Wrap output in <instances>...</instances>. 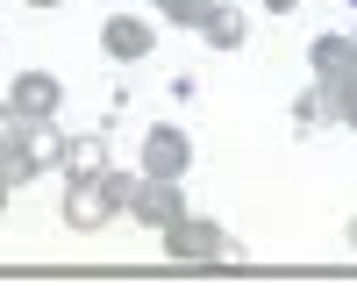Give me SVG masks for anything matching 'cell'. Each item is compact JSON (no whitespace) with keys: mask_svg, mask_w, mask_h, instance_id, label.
Returning <instances> with one entry per match:
<instances>
[{"mask_svg":"<svg viewBox=\"0 0 357 286\" xmlns=\"http://www.w3.org/2000/svg\"><path fill=\"white\" fill-rule=\"evenodd\" d=\"M264 8H272V15H293V8H301V0H264Z\"/></svg>","mask_w":357,"mask_h":286,"instance_id":"cell-16","label":"cell"},{"mask_svg":"<svg viewBox=\"0 0 357 286\" xmlns=\"http://www.w3.org/2000/svg\"><path fill=\"white\" fill-rule=\"evenodd\" d=\"M8 193H15V179H8V172H0V215H8Z\"/></svg>","mask_w":357,"mask_h":286,"instance_id":"cell-15","label":"cell"},{"mask_svg":"<svg viewBox=\"0 0 357 286\" xmlns=\"http://www.w3.org/2000/svg\"><path fill=\"white\" fill-rule=\"evenodd\" d=\"M8 100H15L22 114H29V122H57V100H65V86H57L50 72H15Z\"/></svg>","mask_w":357,"mask_h":286,"instance_id":"cell-6","label":"cell"},{"mask_svg":"<svg viewBox=\"0 0 357 286\" xmlns=\"http://www.w3.org/2000/svg\"><path fill=\"white\" fill-rule=\"evenodd\" d=\"M200 36L215 43V50H236V43H243V15H236L229 0H215V8H207V22H200Z\"/></svg>","mask_w":357,"mask_h":286,"instance_id":"cell-9","label":"cell"},{"mask_svg":"<svg viewBox=\"0 0 357 286\" xmlns=\"http://www.w3.org/2000/svg\"><path fill=\"white\" fill-rule=\"evenodd\" d=\"M29 136H36V122H29L15 100H0V151H15V143H29Z\"/></svg>","mask_w":357,"mask_h":286,"instance_id":"cell-13","label":"cell"},{"mask_svg":"<svg viewBox=\"0 0 357 286\" xmlns=\"http://www.w3.org/2000/svg\"><path fill=\"white\" fill-rule=\"evenodd\" d=\"M307 65H314V79H321V86L343 79V72L357 65V36H336V29H321V36L307 43Z\"/></svg>","mask_w":357,"mask_h":286,"instance_id":"cell-7","label":"cell"},{"mask_svg":"<svg viewBox=\"0 0 357 286\" xmlns=\"http://www.w3.org/2000/svg\"><path fill=\"white\" fill-rule=\"evenodd\" d=\"M151 43H158V29L143 22V15H107V22H100V50H107V57H122V65L151 57Z\"/></svg>","mask_w":357,"mask_h":286,"instance_id":"cell-5","label":"cell"},{"mask_svg":"<svg viewBox=\"0 0 357 286\" xmlns=\"http://www.w3.org/2000/svg\"><path fill=\"white\" fill-rule=\"evenodd\" d=\"M0 172H8L15 186H29V179H43V172H50V158L36 151V143H15V151H0Z\"/></svg>","mask_w":357,"mask_h":286,"instance_id":"cell-10","label":"cell"},{"mask_svg":"<svg viewBox=\"0 0 357 286\" xmlns=\"http://www.w3.org/2000/svg\"><path fill=\"white\" fill-rule=\"evenodd\" d=\"M207 8H215V0H158V15H165V22H178V29H200V22H207Z\"/></svg>","mask_w":357,"mask_h":286,"instance_id":"cell-14","label":"cell"},{"mask_svg":"<svg viewBox=\"0 0 357 286\" xmlns=\"http://www.w3.org/2000/svg\"><path fill=\"white\" fill-rule=\"evenodd\" d=\"M314 122H336L329 86H314V93H301V100H293V129H314Z\"/></svg>","mask_w":357,"mask_h":286,"instance_id":"cell-11","label":"cell"},{"mask_svg":"<svg viewBox=\"0 0 357 286\" xmlns=\"http://www.w3.org/2000/svg\"><path fill=\"white\" fill-rule=\"evenodd\" d=\"M114 215H122V200H114L107 172H100V179H72V186H65V229L93 236V229H100V222H114Z\"/></svg>","mask_w":357,"mask_h":286,"instance_id":"cell-2","label":"cell"},{"mask_svg":"<svg viewBox=\"0 0 357 286\" xmlns=\"http://www.w3.org/2000/svg\"><path fill=\"white\" fill-rule=\"evenodd\" d=\"M329 107H336V122L357 129V65H350L343 79H329Z\"/></svg>","mask_w":357,"mask_h":286,"instance_id":"cell-12","label":"cell"},{"mask_svg":"<svg viewBox=\"0 0 357 286\" xmlns=\"http://www.w3.org/2000/svg\"><path fill=\"white\" fill-rule=\"evenodd\" d=\"M29 8H57V0H29Z\"/></svg>","mask_w":357,"mask_h":286,"instance_id":"cell-17","label":"cell"},{"mask_svg":"<svg viewBox=\"0 0 357 286\" xmlns=\"http://www.w3.org/2000/svg\"><path fill=\"white\" fill-rule=\"evenodd\" d=\"M129 215H136L143 229H158V236H165V229L186 215V200H178V179H151V172H143V186H136V200H129Z\"/></svg>","mask_w":357,"mask_h":286,"instance_id":"cell-4","label":"cell"},{"mask_svg":"<svg viewBox=\"0 0 357 286\" xmlns=\"http://www.w3.org/2000/svg\"><path fill=\"white\" fill-rule=\"evenodd\" d=\"M186 165H193V143H186V129L151 122V136H143V172H151V179H178Z\"/></svg>","mask_w":357,"mask_h":286,"instance_id":"cell-3","label":"cell"},{"mask_svg":"<svg viewBox=\"0 0 357 286\" xmlns=\"http://www.w3.org/2000/svg\"><path fill=\"white\" fill-rule=\"evenodd\" d=\"M165 257L172 265H215V257H229V236H222V222H207V215H178L165 229Z\"/></svg>","mask_w":357,"mask_h":286,"instance_id":"cell-1","label":"cell"},{"mask_svg":"<svg viewBox=\"0 0 357 286\" xmlns=\"http://www.w3.org/2000/svg\"><path fill=\"white\" fill-rule=\"evenodd\" d=\"M350 243H357V222H350Z\"/></svg>","mask_w":357,"mask_h":286,"instance_id":"cell-18","label":"cell"},{"mask_svg":"<svg viewBox=\"0 0 357 286\" xmlns=\"http://www.w3.org/2000/svg\"><path fill=\"white\" fill-rule=\"evenodd\" d=\"M65 172H72V179H100V172H107V136L93 129V136H72L65 143Z\"/></svg>","mask_w":357,"mask_h":286,"instance_id":"cell-8","label":"cell"}]
</instances>
